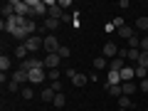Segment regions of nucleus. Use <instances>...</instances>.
I'll return each mask as SVG.
<instances>
[{
  "label": "nucleus",
  "instance_id": "obj_1",
  "mask_svg": "<svg viewBox=\"0 0 148 111\" xmlns=\"http://www.w3.org/2000/svg\"><path fill=\"white\" fill-rule=\"evenodd\" d=\"M27 5H30V10H32L35 17H47L49 15V8H47L45 0H27Z\"/></svg>",
  "mask_w": 148,
  "mask_h": 111
},
{
  "label": "nucleus",
  "instance_id": "obj_2",
  "mask_svg": "<svg viewBox=\"0 0 148 111\" xmlns=\"http://www.w3.org/2000/svg\"><path fill=\"white\" fill-rule=\"evenodd\" d=\"M25 47L27 52H40V49H45V37L42 35H32L25 40Z\"/></svg>",
  "mask_w": 148,
  "mask_h": 111
},
{
  "label": "nucleus",
  "instance_id": "obj_3",
  "mask_svg": "<svg viewBox=\"0 0 148 111\" xmlns=\"http://www.w3.org/2000/svg\"><path fill=\"white\" fill-rule=\"evenodd\" d=\"M10 3H12V8H15V15L27 17V20L32 17V10H30V5H27V0H10Z\"/></svg>",
  "mask_w": 148,
  "mask_h": 111
},
{
  "label": "nucleus",
  "instance_id": "obj_4",
  "mask_svg": "<svg viewBox=\"0 0 148 111\" xmlns=\"http://www.w3.org/2000/svg\"><path fill=\"white\" fill-rule=\"evenodd\" d=\"M20 69H25V72H32V69H45V59H40V57H27L25 62L20 64Z\"/></svg>",
  "mask_w": 148,
  "mask_h": 111
},
{
  "label": "nucleus",
  "instance_id": "obj_5",
  "mask_svg": "<svg viewBox=\"0 0 148 111\" xmlns=\"http://www.w3.org/2000/svg\"><path fill=\"white\" fill-rule=\"evenodd\" d=\"M59 47H62V45H59V40H57L54 35H47V37H45V52H47V54H57Z\"/></svg>",
  "mask_w": 148,
  "mask_h": 111
},
{
  "label": "nucleus",
  "instance_id": "obj_6",
  "mask_svg": "<svg viewBox=\"0 0 148 111\" xmlns=\"http://www.w3.org/2000/svg\"><path fill=\"white\" fill-rule=\"evenodd\" d=\"M47 8H49V15H47V17H54V20H59V22H62L64 10L57 5V3H54V0H47Z\"/></svg>",
  "mask_w": 148,
  "mask_h": 111
},
{
  "label": "nucleus",
  "instance_id": "obj_7",
  "mask_svg": "<svg viewBox=\"0 0 148 111\" xmlns=\"http://www.w3.org/2000/svg\"><path fill=\"white\" fill-rule=\"evenodd\" d=\"M12 82H17V84H27V82H30V74L25 72V69H15V72H12V77H10Z\"/></svg>",
  "mask_w": 148,
  "mask_h": 111
},
{
  "label": "nucleus",
  "instance_id": "obj_8",
  "mask_svg": "<svg viewBox=\"0 0 148 111\" xmlns=\"http://www.w3.org/2000/svg\"><path fill=\"white\" fill-rule=\"evenodd\" d=\"M104 57L109 59V62H111V59H116V57H119V47H116L114 42H106V45H104Z\"/></svg>",
  "mask_w": 148,
  "mask_h": 111
},
{
  "label": "nucleus",
  "instance_id": "obj_9",
  "mask_svg": "<svg viewBox=\"0 0 148 111\" xmlns=\"http://www.w3.org/2000/svg\"><path fill=\"white\" fill-rule=\"evenodd\" d=\"M27 74H30V84H42L45 82V69H32Z\"/></svg>",
  "mask_w": 148,
  "mask_h": 111
},
{
  "label": "nucleus",
  "instance_id": "obj_10",
  "mask_svg": "<svg viewBox=\"0 0 148 111\" xmlns=\"http://www.w3.org/2000/svg\"><path fill=\"white\" fill-rule=\"evenodd\" d=\"M59 62H62L59 54H47L45 57V67H49V69H59Z\"/></svg>",
  "mask_w": 148,
  "mask_h": 111
},
{
  "label": "nucleus",
  "instance_id": "obj_11",
  "mask_svg": "<svg viewBox=\"0 0 148 111\" xmlns=\"http://www.w3.org/2000/svg\"><path fill=\"white\" fill-rule=\"evenodd\" d=\"M136 79V67H123L121 69V82H133Z\"/></svg>",
  "mask_w": 148,
  "mask_h": 111
},
{
  "label": "nucleus",
  "instance_id": "obj_12",
  "mask_svg": "<svg viewBox=\"0 0 148 111\" xmlns=\"http://www.w3.org/2000/svg\"><path fill=\"white\" fill-rule=\"evenodd\" d=\"M54 96H57V91H54L52 86H45V89H42V101H45V104H52Z\"/></svg>",
  "mask_w": 148,
  "mask_h": 111
},
{
  "label": "nucleus",
  "instance_id": "obj_13",
  "mask_svg": "<svg viewBox=\"0 0 148 111\" xmlns=\"http://www.w3.org/2000/svg\"><path fill=\"white\" fill-rule=\"evenodd\" d=\"M0 12H3V20H10V17L15 15V8H12V3H3Z\"/></svg>",
  "mask_w": 148,
  "mask_h": 111
},
{
  "label": "nucleus",
  "instance_id": "obj_14",
  "mask_svg": "<svg viewBox=\"0 0 148 111\" xmlns=\"http://www.w3.org/2000/svg\"><path fill=\"white\" fill-rule=\"evenodd\" d=\"M106 79H109V84H121V72L106 69Z\"/></svg>",
  "mask_w": 148,
  "mask_h": 111
},
{
  "label": "nucleus",
  "instance_id": "obj_15",
  "mask_svg": "<svg viewBox=\"0 0 148 111\" xmlns=\"http://www.w3.org/2000/svg\"><path fill=\"white\" fill-rule=\"evenodd\" d=\"M94 69L96 72H101V69H109V59L101 54V57H94Z\"/></svg>",
  "mask_w": 148,
  "mask_h": 111
},
{
  "label": "nucleus",
  "instance_id": "obj_16",
  "mask_svg": "<svg viewBox=\"0 0 148 111\" xmlns=\"http://www.w3.org/2000/svg\"><path fill=\"white\" fill-rule=\"evenodd\" d=\"M116 32H119V37H123V40H126V42L131 40L133 35H136V30H133V27H126V25H123L121 30H116Z\"/></svg>",
  "mask_w": 148,
  "mask_h": 111
},
{
  "label": "nucleus",
  "instance_id": "obj_17",
  "mask_svg": "<svg viewBox=\"0 0 148 111\" xmlns=\"http://www.w3.org/2000/svg\"><path fill=\"white\" fill-rule=\"evenodd\" d=\"M121 89H123V94H126V96H133L138 86L133 84V82H121Z\"/></svg>",
  "mask_w": 148,
  "mask_h": 111
},
{
  "label": "nucleus",
  "instance_id": "obj_18",
  "mask_svg": "<svg viewBox=\"0 0 148 111\" xmlns=\"http://www.w3.org/2000/svg\"><path fill=\"white\" fill-rule=\"evenodd\" d=\"M136 32L148 35V17H138V20H136Z\"/></svg>",
  "mask_w": 148,
  "mask_h": 111
},
{
  "label": "nucleus",
  "instance_id": "obj_19",
  "mask_svg": "<svg viewBox=\"0 0 148 111\" xmlns=\"http://www.w3.org/2000/svg\"><path fill=\"white\" fill-rule=\"evenodd\" d=\"M45 30H49V32L59 30V20H54V17H45Z\"/></svg>",
  "mask_w": 148,
  "mask_h": 111
},
{
  "label": "nucleus",
  "instance_id": "obj_20",
  "mask_svg": "<svg viewBox=\"0 0 148 111\" xmlns=\"http://www.w3.org/2000/svg\"><path fill=\"white\" fill-rule=\"evenodd\" d=\"M106 91H109L111 96H116V99H119V96L123 94V89H121V84H106Z\"/></svg>",
  "mask_w": 148,
  "mask_h": 111
},
{
  "label": "nucleus",
  "instance_id": "obj_21",
  "mask_svg": "<svg viewBox=\"0 0 148 111\" xmlns=\"http://www.w3.org/2000/svg\"><path fill=\"white\" fill-rule=\"evenodd\" d=\"M22 30L27 32V37H32V35H37V25H35V20H27L25 25H22Z\"/></svg>",
  "mask_w": 148,
  "mask_h": 111
},
{
  "label": "nucleus",
  "instance_id": "obj_22",
  "mask_svg": "<svg viewBox=\"0 0 148 111\" xmlns=\"http://www.w3.org/2000/svg\"><path fill=\"white\" fill-rule=\"evenodd\" d=\"M27 54H30V52H27L25 42H22V45H17V47H15V57H17V59H22V62H25V59H27Z\"/></svg>",
  "mask_w": 148,
  "mask_h": 111
},
{
  "label": "nucleus",
  "instance_id": "obj_23",
  "mask_svg": "<svg viewBox=\"0 0 148 111\" xmlns=\"http://www.w3.org/2000/svg\"><path fill=\"white\" fill-rule=\"evenodd\" d=\"M131 106H133L131 96H126V94H121V96H119V109H131Z\"/></svg>",
  "mask_w": 148,
  "mask_h": 111
},
{
  "label": "nucleus",
  "instance_id": "obj_24",
  "mask_svg": "<svg viewBox=\"0 0 148 111\" xmlns=\"http://www.w3.org/2000/svg\"><path fill=\"white\" fill-rule=\"evenodd\" d=\"M123 67H126V64H123L121 57H116V59H111V62H109V69H114V72H121Z\"/></svg>",
  "mask_w": 148,
  "mask_h": 111
},
{
  "label": "nucleus",
  "instance_id": "obj_25",
  "mask_svg": "<svg viewBox=\"0 0 148 111\" xmlns=\"http://www.w3.org/2000/svg\"><path fill=\"white\" fill-rule=\"evenodd\" d=\"M72 82H74V86H84L86 82H89V77H86V74H82V72H79V74H77V77H74Z\"/></svg>",
  "mask_w": 148,
  "mask_h": 111
},
{
  "label": "nucleus",
  "instance_id": "obj_26",
  "mask_svg": "<svg viewBox=\"0 0 148 111\" xmlns=\"http://www.w3.org/2000/svg\"><path fill=\"white\" fill-rule=\"evenodd\" d=\"M0 72H10V57H8V54L0 57Z\"/></svg>",
  "mask_w": 148,
  "mask_h": 111
},
{
  "label": "nucleus",
  "instance_id": "obj_27",
  "mask_svg": "<svg viewBox=\"0 0 148 111\" xmlns=\"http://www.w3.org/2000/svg\"><path fill=\"white\" fill-rule=\"evenodd\" d=\"M138 57H141V49H128V52H126L128 62H138Z\"/></svg>",
  "mask_w": 148,
  "mask_h": 111
},
{
  "label": "nucleus",
  "instance_id": "obj_28",
  "mask_svg": "<svg viewBox=\"0 0 148 111\" xmlns=\"http://www.w3.org/2000/svg\"><path fill=\"white\" fill-rule=\"evenodd\" d=\"M136 67H143V69H148V52H141V57H138Z\"/></svg>",
  "mask_w": 148,
  "mask_h": 111
},
{
  "label": "nucleus",
  "instance_id": "obj_29",
  "mask_svg": "<svg viewBox=\"0 0 148 111\" xmlns=\"http://www.w3.org/2000/svg\"><path fill=\"white\" fill-rule=\"evenodd\" d=\"M22 96H25V99H32V96H35L32 86H22Z\"/></svg>",
  "mask_w": 148,
  "mask_h": 111
},
{
  "label": "nucleus",
  "instance_id": "obj_30",
  "mask_svg": "<svg viewBox=\"0 0 148 111\" xmlns=\"http://www.w3.org/2000/svg\"><path fill=\"white\" fill-rule=\"evenodd\" d=\"M57 54H59L62 59H67L69 54H72V49H69V47H59V52H57Z\"/></svg>",
  "mask_w": 148,
  "mask_h": 111
},
{
  "label": "nucleus",
  "instance_id": "obj_31",
  "mask_svg": "<svg viewBox=\"0 0 148 111\" xmlns=\"http://www.w3.org/2000/svg\"><path fill=\"white\" fill-rule=\"evenodd\" d=\"M59 74H62L59 69H49V79H52V82H59Z\"/></svg>",
  "mask_w": 148,
  "mask_h": 111
},
{
  "label": "nucleus",
  "instance_id": "obj_32",
  "mask_svg": "<svg viewBox=\"0 0 148 111\" xmlns=\"http://www.w3.org/2000/svg\"><path fill=\"white\" fill-rule=\"evenodd\" d=\"M141 52H148V35L141 37Z\"/></svg>",
  "mask_w": 148,
  "mask_h": 111
},
{
  "label": "nucleus",
  "instance_id": "obj_33",
  "mask_svg": "<svg viewBox=\"0 0 148 111\" xmlns=\"http://www.w3.org/2000/svg\"><path fill=\"white\" fill-rule=\"evenodd\" d=\"M54 106H64V94H57L54 96V101H52Z\"/></svg>",
  "mask_w": 148,
  "mask_h": 111
},
{
  "label": "nucleus",
  "instance_id": "obj_34",
  "mask_svg": "<svg viewBox=\"0 0 148 111\" xmlns=\"http://www.w3.org/2000/svg\"><path fill=\"white\" fill-rule=\"evenodd\" d=\"M17 89H20V84H17V82H8V91H17Z\"/></svg>",
  "mask_w": 148,
  "mask_h": 111
},
{
  "label": "nucleus",
  "instance_id": "obj_35",
  "mask_svg": "<svg viewBox=\"0 0 148 111\" xmlns=\"http://www.w3.org/2000/svg\"><path fill=\"white\" fill-rule=\"evenodd\" d=\"M64 74H67L69 79H74V77H77V74H79V72H77V69H72V67H69V69H64Z\"/></svg>",
  "mask_w": 148,
  "mask_h": 111
},
{
  "label": "nucleus",
  "instance_id": "obj_36",
  "mask_svg": "<svg viewBox=\"0 0 148 111\" xmlns=\"http://www.w3.org/2000/svg\"><path fill=\"white\" fill-rule=\"evenodd\" d=\"M138 89H141V91H143V94H148V79H143V82H141V84H138Z\"/></svg>",
  "mask_w": 148,
  "mask_h": 111
},
{
  "label": "nucleus",
  "instance_id": "obj_37",
  "mask_svg": "<svg viewBox=\"0 0 148 111\" xmlns=\"http://www.w3.org/2000/svg\"><path fill=\"white\" fill-rule=\"evenodd\" d=\"M57 5H59V8H62V10H64V8H69V5H72V0H59Z\"/></svg>",
  "mask_w": 148,
  "mask_h": 111
},
{
  "label": "nucleus",
  "instance_id": "obj_38",
  "mask_svg": "<svg viewBox=\"0 0 148 111\" xmlns=\"http://www.w3.org/2000/svg\"><path fill=\"white\" fill-rule=\"evenodd\" d=\"M52 89L57 91V94H62V84H59V82H52Z\"/></svg>",
  "mask_w": 148,
  "mask_h": 111
},
{
  "label": "nucleus",
  "instance_id": "obj_39",
  "mask_svg": "<svg viewBox=\"0 0 148 111\" xmlns=\"http://www.w3.org/2000/svg\"><path fill=\"white\" fill-rule=\"evenodd\" d=\"M116 111H128V109H116Z\"/></svg>",
  "mask_w": 148,
  "mask_h": 111
},
{
  "label": "nucleus",
  "instance_id": "obj_40",
  "mask_svg": "<svg viewBox=\"0 0 148 111\" xmlns=\"http://www.w3.org/2000/svg\"><path fill=\"white\" fill-rule=\"evenodd\" d=\"M146 5H148V3H146Z\"/></svg>",
  "mask_w": 148,
  "mask_h": 111
},
{
  "label": "nucleus",
  "instance_id": "obj_41",
  "mask_svg": "<svg viewBox=\"0 0 148 111\" xmlns=\"http://www.w3.org/2000/svg\"><path fill=\"white\" fill-rule=\"evenodd\" d=\"M146 79H148V77H146Z\"/></svg>",
  "mask_w": 148,
  "mask_h": 111
},
{
  "label": "nucleus",
  "instance_id": "obj_42",
  "mask_svg": "<svg viewBox=\"0 0 148 111\" xmlns=\"http://www.w3.org/2000/svg\"><path fill=\"white\" fill-rule=\"evenodd\" d=\"M146 96H148V94H146Z\"/></svg>",
  "mask_w": 148,
  "mask_h": 111
}]
</instances>
